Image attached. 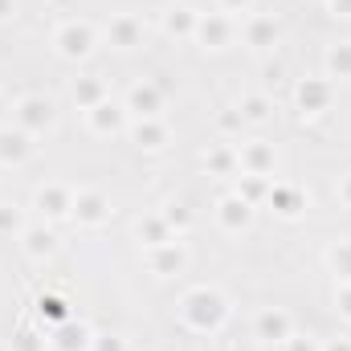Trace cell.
<instances>
[{"instance_id":"cell-17","label":"cell","mask_w":351,"mask_h":351,"mask_svg":"<svg viewBox=\"0 0 351 351\" xmlns=\"http://www.w3.org/2000/svg\"><path fill=\"white\" fill-rule=\"evenodd\" d=\"M135 237H139V245H147V250H160V245H172V241H176L172 225H168L160 213L139 217V221H135Z\"/></svg>"},{"instance_id":"cell-21","label":"cell","mask_w":351,"mask_h":351,"mask_svg":"<svg viewBox=\"0 0 351 351\" xmlns=\"http://www.w3.org/2000/svg\"><path fill=\"white\" fill-rule=\"evenodd\" d=\"M245 45L250 49H274L278 45V21L274 16H250L245 21Z\"/></svg>"},{"instance_id":"cell-10","label":"cell","mask_w":351,"mask_h":351,"mask_svg":"<svg viewBox=\"0 0 351 351\" xmlns=\"http://www.w3.org/2000/svg\"><path fill=\"white\" fill-rule=\"evenodd\" d=\"M49 351H90V343H94V335H90L86 323H78L74 315L66 319V323H58L53 331H49Z\"/></svg>"},{"instance_id":"cell-18","label":"cell","mask_w":351,"mask_h":351,"mask_svg":"<svg viewBox=\"0 0 351 351\" xmlns=\"http://www.w3.org/2000/svg\"><path fill=\"white\" fill-rule=\"evenodd\" d=\"M294 98H298L302 114H319V110L331 106V82L327 78H306V82H298Z\"/></svg>"},{"instance_id":"cell-20","label":"cell","mask_w":351,"mask_h":351,"mask_svg":"<svg viewBox=\"0 0 351 351\" xmlns=\"http://www.w3.org/2000/svg\"><path fill=\"white\" fill-rule=\"evenodd\" d=\"M196 21H200L196 8L176 4V8L164 12V33H168V37H184V41H192V37H196Z\"/></svg>"},{"instance_id":"cell-28","label":"cell","mask_w":351,"mask_h":351,"mask_svg":"<svg viewBox=\"0 0 351 351\" xmlns=\"http://www.w3.org/2000/svg\"><path fill=\"white\" fill-rule=\"evenodd\" d=\"M327 74H331V78H351V41L335 45V49L327 53Z\"/></svg>"},{"instance_id":"cell-26","label":"cell","mask_w":351,"mask_h":351,"mask_svg":"<svg viewBox=\"0 0 351 351\" xmlns=\"http://www.w3.org/2000/svg\"><path fill=\"white\" fill-rule=\"evenodd\" d=\"M327 262H331V269H335L339 286H351V241H339V245L327 254Z\"/></svg>"},{"instance_id":"cell-23","label":"cell","mask_w":351,"mask_h":351,"mask_svg":"<svg viewBox=\"0 0 351 351\" xmlns=\"http://www.w3.org/2000/svg\"><path fill=\"white\" fill-rule=\"evenodd\" d=\"M265 200L278 208V217H298V213L306 208L302 192H298V188H290V184H269V196H265Z\"/></svg>"},{"instance_id":"cell-11","label":"cell","mask_w":351,"mask_h":351,"mask_svg":"<svg viewBox=\"0 0 351 351\" xmlns=\"http://www.w3.org/2000/svg\"><path fill=\"white\" fill-rule=\"evenodd\" d=\"M217 221H221L225 233H241V229L254 225V204H250L245 196L229 192V196H221V204H217Z\"/></svg>"},{"instance_id":"cell-31","label":"cell","mask_w":351,"mask_h":351,"mask_svg":"<svg viewBox=\"0 0 351 351\" xmlns=\"http://www.w3.org/2000/svg\"><path fill=\"white\" fill-rule=\"evenodd\" d=\"M8 351H49V343L37 335V331H29V327H21L16 335H12V343H8Z\"/></svg>"},{"instance_id":"cell-40","label":"cell","mask_w":351,"mask_h":351,"mask_svg":"<svg viewBox=\"0 0 351 351\" xmlns=\"http://www.w3.org/2000/svg\"><path fill=\"white\" fill-rule=\"evenodd\" d=\"M16 16V0H0V21H12Z\"/></svg>"},{"instance_id":"cell-39","label":"cell","mask_w":351,"mask_h":351,"mask_svg":"<svg viewBox=\"0 0 351 351\" xmlns=\"http://www.w3.org/2000/svg\"><path fill=\"white\" fill-rule=\"evenodd\" d=\"M339 200H343V204L351 208V172L343 176V180H339Z\"/></svg>"},{"instance_id":"cell-27","label":"cell","mask_w":351,"mask_h":351,"mask_svg":"<svg viewBox=\"0 0 351 351\" xmlns=\"http://www.w3.org/2000/svg\"><path fill=\"white\" fill-rule=\"evenodd\" d=\"M37 315H41V319H49L53 327L70 319V311H66V298H58V294H41V298H37Z\"/></svg>"},{"instance_id":"cell-38","label":"cell","mask_w":351,"mask_h":351,"mask_svg":"<svg viewBox=\"0 0 351 351\" xmlns=\"http://www.w3.org/2000/svg\"><path fill=\"white\" fill-rule=\"evenodd\" d=\"M327 8H331L335 16H351V0H327Z\"/></svg>"},{"instance_id":"cell-2","label":"cell","mask_w":351,"mask_h":351,"mask_svg":"<svg viewBox=\"0 0 351 351\" xmlns=\"http://www.w3.org/2000/svg\"><path fill=\"white\" fill-rule=\"evenodd\" d=\"M53 123H58V106H53V98H45V94H21V98L12 102V127L29 131L33 139L45 135Z\"/></svg>"},{"instance_id":"cell-34","label":"cell","mask_w":351,"mask_h":351,"mask_svg":"<svg viewBox=\"0 0 351 351\" xmlns=\"http://www.w3.org/2000/svg\"><path fill=\"white\" fill-rule=\"evenodd\" d=\"M282 348H286V351H323V343H319V339H311V335H290Z\"/></svg>"},{"instance_id":"cell-29","label":"cell","mask_w":351,"mask_h":351,"mask_svg":"<svg viewBox=\"0 0 351 351\" xmlns=\"http://www.w3.org/2000/svg\"><path fill=\"white\" fill-rule=\"evenodd\" d=\"M269 176H241V184H237V196H245L250 204H258L262 196H269Z\"/></svg>"},{"instance_id":"cell-32","label":"cell","mask_w":351,"mask_h":351,"mask_svg":"<svg viewBox=\"0 0 351 351\" xmlns=\"http://www.w3.org/2000/svg\"><path fill=\"white\" fill-rule=\"evenodd\" d=\"M160 217L172 225V233H184V229L192 225V213H188L184 204H164V208H160Z\"/></svg>"},{"instance_id":"cell-12","label":"cell","mask_w":351,"mask_h":351,"mask_svg":"<svg viewBox=\"0 0 351 351\" xmlns=\"http://www.w3.org/2000/svg\"><path fill=\"white\" fill-rule=\"evenodd\" d=\"M254 331H258L262 343H286L294 335V323H290V315L282 306H265V311H258V319H254Z\"/></svg>"},{"instance_id":"cell-14","label":"cell","mask_w":351,"mask_h":351,"mask_svg":"<svg viewBox=\"0 0 351 351\" xmlns=\"http://www.w3.org/2000/svg\"><path fill=\"white\" fill-rule=\"evenodd\" d=\"M106 37H110V45H114V49H135V45L143 41V21H139V16H131V12H119V16H110Z\"/></svg>"},{"instance_id":"cell-3","label":"cell","mask_w":351,"mask_h":351,"mask_svg":"<svg viewBox=\"0 0 351 351\" xmlns=\"http://www.w3.org/2000/svg\"><path fill=\"white\" fill-rule=\"evenodd\" d=\"M94 45H98V33H94L90 21H62V25L53 29V49H58L66 62H82V58H90Z\"/></svg>"},{"instance_id":"cell-6","label":"cell","mask_w":351,"mask_h":351,"mask_svg":"<svg viewBox=\"0 0 351 351\" xmlns=\"http://www.w3.org/2000/svg\"><path fill=\"white\" fill-rule=\"evenodd\" d=\"M33 152H37V143H33L29 131L8 127V123L0 127V168H21V164L33 160Z\"/></svg>"},{"instance_id":"cell-9","label":"cell","mask_w":351,"mask_h":351,"mask_svg":"<svg viewBox=\"0 0 351 351\" xmlns=\"http://www.w3.org/2000/svg\"><path fill=\"white\" fill-rule=\"evenodd\" d=\"M192 41H200L204 49H225V45L233 41V21H229L225 12H200Z\"/></svg>"},{"instance_id":"cell-36","label":"cell","mask_w":351,"mask_h":351,"mask_svg":"<svg viewBox=\"0 0 351 351\" xmlns=\"http://www.w3.org/2000/svg\"><path fill=\"white\" fill-rule=\"evenodd\" d=\"M90 351H127V343H123L119 335H94Z\"/></svg>"},{"instance_id":"cell-7","label":"cell","mask_w":351,"mask_h":351,"mask_svg":"<svg viewBox=\"0 0 351 351\" xmlns=\"http://www.w3.org/2000/svg\"><path fill=\"white\" fill-rule=\"evenodd\" d=\"M123 106H127V114H135V119H160V114H164V90L156 86V82H135V86L127 90Z\"/></svg>"},{"instance_id":"cell-13","label":"cell","mask_w":351,"mask_h":351,"mask_svg":"<svg viewBox=\"0 0 351 351\" xmlns=\"http://www.w3.org/2000/svg\"><path fill=\"white\" fill-rule=\"evenodd\" d=\"M86 127L94 135H119L123 127H127V106L123 102H98V106H90L86 110Z\"/></svg>"},{"instance_id":"cell-8","label":"cell","mask_w":351,"mask_h":351,"mask_svg":"<svg viewBox=\"0 0 351 351\" xmlns=\"http://www.w3.org/2000/svg\"><path fill=\"white\" fill-rule=\"evenodd\" d=\"M237 164H241V176H269L274 180V147L262 143V139H250V143H237Z\"/></svg>"},{"instance_id":"cell-37","label":"cell","mask_w":351,"mask_h":351,"mask_svg":"<svg viewBox=\"0 0 351 351\" xmlns=\"http://www.w3.org/2000/svg\"><path fill=\"white\" fill-rule=\"evenodd\" d=\"M335 302H339V315L351 323V286H339V294H335Z\"/></svg>"},{"instance_id":"cell-41","label":"cell","mask_w":351,"mask_h":351,"mask_svg":"<svg viewBox=\"0 0 351 351\" xmlns=\"http://www.w3.org/2000/svg\"><path fill=\"white\" fill-rule=\"evenodd\" d=\"M323 351H351V339H331V343H323Z\"/></svg>"},{"instance_id":"cell-4","label":"cell","mask_w":351,"mask_h":351,"mask_svg":"<svg viewBox=\"0 0 351 351\" xmlns=\"http://www.w3.org/2000/svg\"><path fill=\"white\" fill-rule=\"evenodd\" d=\"M110 196L102 192V188H78L74 192V213H70V221H78L82 229H102L106 221H110Z\"/></svg>"},{"instance_id":"cell-16","label":"cell","mask_w":351,"mask_h":351,"mask_svg":"<svg viewBox=\"0 0 351 351\" xmlns=\"http://www.w3.org/2000/svg\"><path fill=\"white\" fill-rule=\"evenodd\" d=\"M21 250H25V258L45 262V258L58 254V237H53V229H45V225H25V233H21Z\"/></svg>"},{"instance_id":"cell-19","label":"cell","mask_w":351,"mask_h":351,"mask_svg":"<svg viewBox=\"0 0 351 351\" xmlns=\"http://www.w3.org/2000/svg\"><path fill=\"white\" fill-rule=\"evenodd\" d=\"M147 265H152V274H160V278H172V274H180V269L188 265V254H184V245H180V241H172V245L147 250Z\"/></svg>"},{"instance_id":"cell-1","label":"cell","mask_w":351,"mask_h":351,"mask_svg":"<svg viewBox=\"0 0 351 351\" xmlns=\"http://www.w3.org/2000/svg\"><path fill=\"white\" fill-rule=\"evenodd\" d=\"M180 319L188 331H200V335H213L229 323V298L217 290V286H192L184 298H180Z\"/></svg>"},{"instance_id":"cell-33","label":"cell","mask_w":351,"mask_h":351,"mask_svg":"<svg viewBox=\"0 0 351 351\" xmlns=\"http://www.w3.org/2000/svg\"><path fill=\"white\" fill-rule=\"evenodd\" d=\"M217 127H221V131L229 135V131H241V127H245V119H241V110L233 106V110H225V114H217Z\"/></svg>"},{"instance_id":"cell-25","label":"cell","mask_w":351,"mask_h":351,"mask_svg":"<svg viewBox=\"0 0 351 351\" xmlns=\"http://www.w3.org/2000/svg\"><path fill=\"white\" fill-rule=\"evenodd\" d=\"M204 160H208V168H213L217 176H233L237 168H241V164H237V147H233V143H225V147H213Z\"/></svg>"},{"instance_id":"cell-30","label":"cell","mask_w":351,"mask_h":351,"mask_svg":"<svg viewBox=\"0 0 351 351\" xmlns=\"http://www.w3.org/2000/svg\"><path fill=\"white\" fill-rule=\"evenodd\" d=\"M25 233V213L16 204H0V237H21Z\"/></svg>"},{"instance_id":"cell-5","label":"cell","mask_w":351,"mask_h":351,"mask_svg":"<svg viewBox=\"0 0 351 351\" xmlns=\"http://www.w3.org/2000/svg\"><path fill=\"white\" fill-rule=\"evenodd\" d=\"M33 204L41 208V217L45 221H66L70 213H74V188L70 184H41L37 188V196H33Z\"/></svg>"},{"instance_id":"cell-22","label":"cell","mask_w":351,"mask_h":351,"mask_svg":"<svg viewBox=\"0 0 351 351\" xmlns=\"http://www.w3.org/2000/svg\"><path fill=\"white\" fill-rule=\"evenodd\" d=\"M70 98L78 102V110H90V106L106 102V82H102V78H94V74L74 78V82H70Z\"/></svg>"},{"instance_id":"cell-42","label":"cell","mask_w":351,"mask_h":351,"mask_svg":"<svg viewBox=\"0 0 351 351\" xmlns=\"http://www.w3.org/2000/svg\"><path fill=\"white\" fill-rule=\"evenodd\" d=\"M8 114H12V106H8V98L0 94V127H4V119H8Z\"/></svg>"},{"instance_id":"cell-35","label":"cell","mask_w":351,"mask_h":351,"mask_svg":"<svg viewBox=\"0 0 351 351\" xmlns=\"http://www.w3.org/2000/svg\"><path fill=\"white\" fill-rule=\"evenodd\" d=\"M258 0H217V12H225V16H237V12H250Z\"/></svg>"},{"instance_id":"cell-15","label":"cell","mask_w":351,"mask_h":351,"mask_svg":"<svg viewBox=\"0 0 351 351\" xmlns=\"http://www.w3.org/2000/svg\"><path fill=\"white\" fill-rule=\"evenodd\" d=\"M131 139H135V147H143V152H164L168 139H172V127H168L164 119H139V123L131 127Z\"/></svg>"},{"instance_id":"cell-24","label":"cell","mask_w":351,"mask_h":351,"mask_svg":"<svg viewBox=\"0 0 351 351\" xmlns=\"http://www.w3.org/2000/svg\"><path fill=\"white\" fill-rule=\"evenodd\" d=\"M237 110H241V119H245V123L262 127V123L274 119V98H269V94H241Z\"/></svg>"}]
</instances>
